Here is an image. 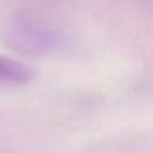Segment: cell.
<instances>
[{"label": "cell", "instance_id": "6da1fadb", "mask_svg": "<svg viewBox=\"0 0 153 153\" xmlns=\"http://www.w3.org/2000/svg\"><path fill=\"white\" fill-rule=\"evenodd\" d=\"M31 69L23 63L0 54V84L2 86H20L31 79Z\"/></svg>", "mask_w": 153, "mask_h": 153}]
</instances>
